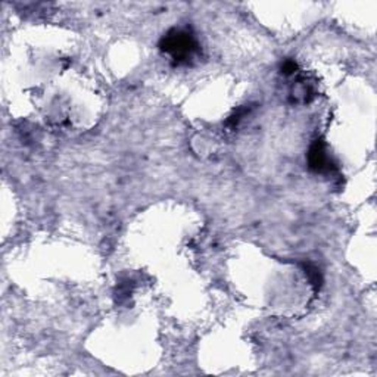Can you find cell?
Returning a JSON list of instances; mask_svg holds the SVG:
<instances>
[{"instance_id": "6da1fadb", "label": "cell", "mask_w": 377, "mask_h": 377, "mask_svg": "<svg viewBox=\"0 0 377 377\" xmlns=\"http://www.w3.org/2000/svg\"><path fill=\"white\" fill-rule=\"evenodd\" d=\"M161 48L163 50L170 53L175 61H187L196 52L197 45L193 35H190L189 33L173 31L164 38Z\"/></svg>"}, {"instance_id": "7a4b0ae2", "label": "cell", "mask_w": 377, "mask_h": 377, "mask_svg": "<svg viewBox=\"0 0 377 377\" xmlns=\"http://www.w3.org/2000/svg\"><path fill=\"white\" fill-rule=\"evenodd\" d=\"M310 165L312 170L315 171H329L332 168V163H330V158L327 156L326 153V149H324V145L323 142H319L317 141L311 149H310Z\"/></svg>"}]
</instances>
